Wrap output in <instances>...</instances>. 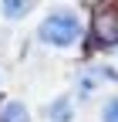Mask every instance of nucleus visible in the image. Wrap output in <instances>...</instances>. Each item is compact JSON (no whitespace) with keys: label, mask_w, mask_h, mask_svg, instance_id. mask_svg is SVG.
<instances>
[{"label":"nucleus","mask_w":118,"mask_h":122,"mask_svg":"<svg viewBox=\"0 0 118 122\" xmlns=\"http://www.w3.org/2000/svg\"><path fill=\"white\" fill-rule=\"evenodd\" d=\"M37 37L44 44H54V48H71V44L81 41V17L74 10H51L41 20Z\"/></svg>","instance_id":"obj_1"},{"label":"nucleus","mask_w":118,"mask_h":122,"mask_svg":"<svg viewBox=\"0 0 118 122\" xmlns=\"http://www.w3.org/2000/svg\"><path fill=\"white\" fill-rule=\"evenodd\" d=\"M95 48H118V7H98L91 17Z\"/></svg>","instance_id":"obj_2"},{"label":"nucleus","mask_w":118,"mask_h":122,"mask_svg":"<svg viewBox=\"0 0 118 122\" xmlns=\"http://www.w3.org/2000/svg\"><path fill=\"white\" fill-rule=\"evenodd\" d=\"M31 7H34V0H0V10H4L7 20H20V17H27Z\"/></svg>","instance_id":"obj_3"},{"label":"nucleus","mask_w":118,"mask_h":122,"mask_svg":"<svg viewBox=\"0 0 118 122\" xmlns=\"http://www.w3.org/2000/svg\"><path fill=\"white\" fill-rule=\"evenodd\" d=\"M47 119L51 122H71V95H57V102L47 105Z\"/></svg>","instance_id":"obj_4"},{"label":"nucleus","mask_w":118,"mask_h":122,"mask_svg":"<svg viewBox=\"0 0 118 122\" xmlns=\"http://www.w3.org/2000/svg\"><path fill=\"white\" fill-rule=\"evenodd\" d=\"M27 105L24 102H4V109H0V122H27Z\"/></svg>","instance_id":"obj_5"},{"label":"nucleus","mask_w":118,"mask_h":122,"mask_svg":"<svg viewBox=\"0 0 118 122\" xmlns=\"http://www.w3.org/2000/svg\"><path fill=\"white\" fill-rule=\"evenodd\" d=\"M101 122H118V95H111L101 109Z\"/></svg>","instance_id":"obj_6"}]
</instances>
